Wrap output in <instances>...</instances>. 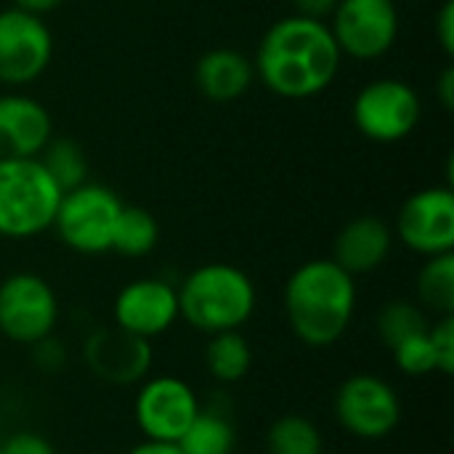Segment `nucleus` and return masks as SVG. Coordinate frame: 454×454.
<instances>
[{"label": "nucleus", "instance_id": "nucleus-1", "mask_svg": "<svg viewBox=\"0 0 454 454\" xmlns=\"http://www.w3.org/2000/svg\"><path fill=\"white\" fill-rule=\"evenodd\" d=\"M340 59L327 21L293 13L266 29L255 72L271 93L298 101L327 90L340 69Z\"/></svg>", "mask_w": 454, "mask_h": 454}, {"label": "nucleus", "instance_id": "nucleus-2", "mask_svg": "<svg viewBox=\"0 0 454 454\" xmlns=\"http://www.w3.org/2000/svg\"><path fill=\"white\" fill-rule=\"evenodd\" d=\"M356 277L333 258L301 263L285 285L282 306L293 335L309 348L335 346L356 317Z\"/></svg>", "mask_w": 454, "mask_h": 454}, {"label": "nucleus", "instance_id": "nucleus-3", "mask_svg": "<svg viewBox=\"0 0 454 454\" xmlns=\"http://www.w3.org/2000/svg\"><path fill=\"white\" fill-rule=\"evenodd\" d=\"M176 290L178 317L202 335L242 330L258 306L253 279L231 263H202Z\"/></svg>", "mask_w": 454, "mask_h": 454}, {"label": "nucleus", "instance_id": "nucleus-4", "mask_svg": "<svg viewBox=\"0 0 454 454\" xmlns=\"http://www.w3.org/2000/svg\"><path fill=\"white\" fill-rule=\"evenodd\" d=\"M61 189L37 157H0V237L32 239L53 229Z\"/></svg>", "mask_w": 454, "mask_h": 454}, {"label": "nucleus", "instance_id": "nucleus-5", "mask_svg": "<svg viewBox=\"0 0 454 454\" xmlns=\"http://www.w3.org/2000/svg\"><path fill=\"white\" fill-rule=\"evenodd\" d=\"M333 412L348 436L383 442L399 428L404 407L394 383L372 372H356L338 386Z\"/></svg>", "mask_w": 454, "mask_h": 454}, {"label": "nucleus", "instance_id": "nucleus-6", "mask_svg": "<svg viewBox=\"0 0 454 454\" xmlns=\"http://www.w3.org/2000/svg\"><path fill=\"white\" fill-rule=\"evenodd\" d=\"M122 200L104 184L85 181L61 194L53 229L59 239L80 255H101L112 247V234Z\"/></svg>", "mask_w": 454, "mask_h": 454}, {"label": "nucleus", "instance_id": "nucleus-7", "mask_svg": "<svg viewBox=\"0 0 454 454\" xmlns=\"http://www.w3.org/2000/svg\"><path fill=\"white\" fill-rule=\"evenodd\" d=\"M59 317V295L40 274L13 271L0 282V335L5 340L29 348L56 333Z\"/></svg>", "mask_w": 454, "mask_h": 454}, {"label": "nucleus", "instance_id": "nucleus-8", "mask_svg": "<svg viewBox=\"0 0 454 454\" xmlns=\"http://www.w3.org/2000/svg\"><path fill=\"white\" fill-rule=\"evenodd\" d=\"M356 130L378 144H396L407 138L423 114L418 90L396 77H380L367 82L354 98Z\"/></svg>", "mask_w": 454, "mask_h": 454}, {"label": "nucleus", "instance_id": "nucleus-9", "mask_svg": "<svg viewBox=\"0 0 454 454\" xmlns=\"http://www.w3.org/2000/svg\"><path fill=\"white\" fill-rule=\"evenodd\" d=\"M200 410L202 402L197 391L178 375H149L138 383L133 399L136 428L149 442L176 444Z\"/></svg>", "mask_w": 454, "mask_h": 454}, {"label": "nucleus", "instance_id": "nucleus-10", "mask_svg": "<svg viewBox=\"0 0 454 454\" xmlns=\"http://www.w3.org/2000/svg\"><path fill=\"white\" fill-rule=\"evenodd\" d=\"M330 19L327 27L340 56L359 61L380 59L399 37L396 0H338Z\"/></svg>", "mask_w": 454, "mask_h": 454}, {"label": "nucleus", "instance_id": "nucleus-11", "mask_svg": "<svg viewBox=\"0 0 454 454\" xmlns=\"http://www.w3.org/2000/svg\"><path fill=\"white\" fill-rule=\"evenodd\" d=\"M394 237L423 255H442L454 250V192L452 186H431L415 192L399 210Z\"/></svg>", "mask_w": 454, "mask_h": 454}, {"label": "nucleus", "instance_id": "nucleus-12", "mask_svg": "<svg viewBox=\"0 0 454 454\" xmlns=\"http://www.w3.org/2000/svg\"><path fill=\"white\" fill-rule=\"evenodd\" d=\"M53 56V35L43 16L19 8L0 11V82L27 85L37 80Z\"/></svg>", "mask_w": 454, "mask_h": 454}, {"label": "nucleus", "instance_id": "nucleus-13", "mask_svg": "<svg viewBox=\"0 0 454 454\" xmlns=\"http://www.w3.org/2000/svg\"><path fill=\"white\" fill-rule=\"evenodd\" d=\"M82 362L88 372L109 386H138L152 375V340L136 338L120 327H98L82 340Z\"/></svg>", "mask_w": 454, "mask_h": 454}, {"label": "nucleus", "instance_id": "nucleus-14", "mask_svg": "<svg viewBox=\"0 0 454 454\" xmlns=\"http://www.w3.org/2000/svg\"><path fill=\"white\" fill-rule=\"evenodd\" d=\"M112 319L114 327L144 338V340H157L173 325L181 319L178 317V290L173 282L160 279V277H144L133 279L112 301Z\"/></svg>", "mask_w": 454, "mask_h": 454}, {"label": "nucleus", "instance_id": "nucleus-15", "mask_svg": "<svg viewBox=\"0 0 454 454\" xmlns=\"http://www.w3.org/2000/svg\"><path fill=\"white\" fill-rule=\"evenodd\" d=\"M53 138L48 109L29 96H0V157H37Z\"/></svg>", "mask_w": 454, "mask_h": 454}, {"label": "nucleus", "instance_id": "nucleus-16", "mask_svg": "<svg viewBox=\"0 0 454 454\" xmlns=\"http://www.w3.org/2000/svg\"><path fill=\"white\" fill-rule=\"evenodd\" d=\"M394 250V229L378 215L351 218L335 237L333 261L351 277L378 271Z\"/></svg>", "mask_w": 454, "mask_h": 454}, {"label": "nucleus", "instance_id": "nucleus-17", "mask_svg": "<svg viewBox=\"0 0 454 454\" xmlns=\"http://www.w3.org/2000/svg\"><path fill=\"white\" fill-rule=\"evenodd\" d=\"M255 80V64L234 48H213L194 64L197 90L215 104L234 101L250 90Z\"/></svg>", "mask_w": 454, "mask_h": 454}, {"label": "nucleus", "instance_id": "nucleus-18", "mask_svg": "<svg viewBox=\"0 0 454 454\" xmlns=\"http://www.w3.org/2000/svg\"><path fill=\"white\" fill-rule=\"evenodd\" d=\"M253 367V346L242 330L207 335L205 346V370L221 386H234L247 378Z\"/></svg>", "mask_w": 454, "mask_h": 454}, {"label": "nucleus", "instance_id": "nucleus-19", "mask_svg": "<svg viewBox=\"0 0 454 454\" xmlns=\"http://www.w3.org/2000/svg\"><path fill=\"white\" fill-rule=\"evenodd\" d=\"M184 454H234L237 428L221 410H200L184 436L176 442Z\"/></svg>", "mask_w": 454, "mask_h": 454}, {"label": "nucleus", "instance_id": "nucleus-20", "mask_svg": "<svg viewBox=\"0 0 454 454\" xmlns=\"http://www.w3.org/2000/svg\"><path fill=\"white\" fill-rule=\"evenodd\" d=\"M160 242V223L146 207H133L122 205L114 234H112V247L122 258H144L149 255Z\"/></svg>", "mask_w": 454, "mask_h": 454}, {"label": "nucleus", "instance_id": "nucleus-21", "mask_svg": "<svg viewBox=\"0 0 454 454\" xmlns=\"http://www.w3.org/2000/svg\"><path fill=\"white\" fill-rule=\"evenodd\" d=\"M418 303L426 314L454 317V255L442 253L426 258L418 274Z\"/></svg>", "mask_w": 454, "mask_h": 454}, {"label": "nucleus", "instance_id": "nucleus-22", "mask_svg": "<svg viewBox=\"0 0 454 454\" xmlns=\"http://www.w3.org/2000/svg\"><path fill=\"white\" fill-rule=\"evenodd\" d=\"M269 454H325L319 426L303 415H282L266 431Z\"/></svg>", "mask_w": 454, "mask_h": 454}, {"label": "nucleus", "instance_id": "nucleus-23", "mask_svg": "<svg viewBox=\"0 0 454 454\" xmlns=\"http://www.w3.org/2000/svg\"><path fill=\"white\" fill-rule=\"evenodd\" d=\"M37 160L51 176V181L61 189V194L88 181V157L82 146L72 138H51L37 154Z\"/></svg>", "mask_w": 454, "mask_h": 454}, {"label": "nucleus", "instance_id": "nucleus-24", "mask_svg": "<svg viewBox=\"0 0 454 454\" xmlns=\"http://www.w3.org/2000/svg\"><path fill=\"white\" fill-rule=\"evenodd\" d=\"M428 327H431V319H428L426 309H423L418 301H407V298L388 301V303L378 311V319H375L378 338H380V343H383L388 351H391L394 346L404 343L407 338L426 333Z\"/></svg>", "mask_w": 454, "mask_h": 454}, {"label": "nucleus", "instance_id": "nucleus-25", "mask_svg": "<svg viewBox=\"0 0 454 454\" xmlns=\"http://www.w3.org/2000/svg\"><path fill=\"white\" fill-rule=\"evenodd\" d=\"M391 356H394L396 370L402 375H407V378H428V375L436 372V354H434L428 330L420 333V335L407 338L399 346H394Z\"/></svg>", "mask_w": 454, "mask_h": 454}, {"label": "nucleus", "instance_id": "nucleus-26", "mask_svg": "<svg viewBox=\"0 0 454 454\" xmlns=\"http://www.w3.org/2000/svg\"><path fill=\"white\" fill-rule=\"evenodd\" d=\"M428 338L436 354V372L450 378L454 372V317H436L428 327Z\"/></svg>", "mask_w": 454, "mask_h": 454}, {"label": "nucleus", "instance_id": "nucleus-27", "mask_svg": "<svg viewBox=\"0 0 454 454\" xmlns=\"http://www.w3.org/2000/svg\"><path fill=\"white\" fill-rule=\"evenodd\" d=\"M32 348V364L43 372V375H59L67 362H69V354H67V346L56 338V335H48L37 343L29 346Z\"/></svg>", "mask_w": 454, "mask_h": 454}, {"label": "nucleus", "instance_id": "nucleus-28", "mask_svg": "<svg viewBox=\"0 0 454 454\" xmlns=\"http://www.w3.org/2000/svg\"><path fill=\"white\" fill-rule=\"evenodd\" d=\"M0 454H59L48 436L21 428L0 439Z\"/></svg>", "mask_w": 454, "mask_h": 454}, {"label": "nucleus", "instance_id": "nucleus-29", "mask_svg": "<svg viewBox=\"0 0 454 454\" xmlns=\"http://www.w3.org/2000/svg\"><path fill=\"white\" fill-rule=\"evenodd\" d=\"M436 35H439V43L444 48V53H454V5L452 3H444V8L439 11V19H436Z\"/></svg>", "mask_w": 454, "mask_h": 454}, {"label": "nucleus", "instance_id": "nucleus-30", "mask_svg": "<svg viewBox=\"0 0 454 454\" xmlns=\"http://www.w3.org/2000/svg\"><path fill=\"white\" fill-rule=\"evenodd\" d=\"M335 5L338 0H293V8L298 16L317 19V21H325L335 11Z\"/></svg>", "mask_w": 454, "mask_h": 454}, {"label": "nucleus", "instance_id": "nucleus-31", "mask_svg": "<svg viewBox=\"0 0 454 454\" xmlns=\"http://www.w3.org/2000/svg\"><path fill=\"white\" fill-rule=\"evenodd\" d=\"M125 454H184L178 450V444H168V442H138L136 447H130Z\"/></svg>", "mask_w": 454, "mask_h": 454}, {"label": "nucleus", "instance_id": "nucleus-32", "mask_svg": "<svg viewBox=\"0 0 454 454\" xmlns=\"http://www.w3.org/2000/svg\"><path fill=\"white\" fill-rule=\"evenodd\" d=\"M64 0H13V8L19 11H27L32 16H43V13H51L61 5Z\"/></svg>", "mask_w": 454, "mask_h": 454}, {"label": "nucleus", "instance_id": "nucleus-33", "mask_svg": "<svg viewBox=\"0 0 454 454\" xmlns=\"http://www.w3.org/2000/svg\"><path fill=\"white\" fill-rule=\"evenodd\" d=\"M439 101L444 109H452L454 106V69H444L442 80H439Z\"/></svg>", "mask_w": 454, "mask_h": 454}]
</instances>
